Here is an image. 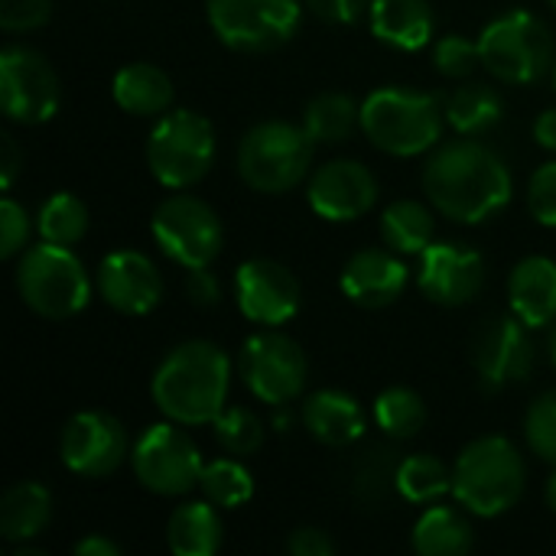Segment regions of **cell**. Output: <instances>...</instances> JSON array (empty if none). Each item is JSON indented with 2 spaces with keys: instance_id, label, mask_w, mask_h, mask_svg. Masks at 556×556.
Segmentation results:
<instances>
[{
  "instance_id": "obj_1",
  "label": "cell",
  "mask_w": 556,
  "mask_h": 556,
  "mask_svg": "<svg viewBox=\"0 0 556 556\" xmlns=\"http://www.w3.org/2000/svg\"><path fill=\"white\" fill-rule=\"evenodd\" d=\"M430 205L456 225H485L511 205L515 179L508 163L479 137H459L433 147L424 166Z\"/></svg>"
},
{
  "instance_id": "obj_2",
  "label": "cell",
  "mask_w": 556,
  "mask_h": 556,
  "mask_svg": "<svg viewBox=\"0 0 556 556\" xmlns=\"http://www.w3.org/2000/svg\"><path fill=\"white\" fill-rule=\"evenodd\" d=\"M231 358L205 339L182 342L153 371L150 397L156 410L182 427H208L228 407Z\"/></svg>"
},
{
  "instance_id": "obj_3",
  "label": "cell",
  "mask_w": 556,
  "mask_h": 556,
  "mask_svg": "<svg viewBox=\"0 0 556 556\" xmlns=\"http://www.w3.org/2000/svg\"><path fill=\"white\" fill-rule=\"evenodd\" d=\"M446 124V104L437 94L384 85L362 101V130L365 137L391 156L410 160L440 147Z\"/></svg>"
},
{
  "instance_id": "obj_4",
  "label": "cell",
  "mask_w": 556,
  "mask_h": 556,
  "mask_svg": "<svg viewBox=\"0 0 556 556\" xmlns=\"http://www.w3.org/2000/svg\"><path fill=\"white\" fill-rule=\"evenodd\" d=\"M453 495L476 518H502L525 495V459L505 437L472 440L453 463Z\"/></svg>"
},
{
  "instance_id": "obj_5",
  "label": "cell",
  "mask_w": 556,
  "mask_h": 556,
  "mask_svg": "<svg viewBox=\"0 0 556 556\" xmlns=\"http://www.w3.org/2000/svg\"><path fill=\"white\" fill-rule=\"evenodd\" d=\"M16 290L20 300L42 319H72L78 316L94 290V280L88 277L85 264L72 248L39 241L20 254L16 264Z\"/></svg>"
},
{
  "instance_id": "obj_6",
  "label": "cell",
  "mask_w": 556,
  "mask_h": 556,
  "mask_svg": "<svg viewBox=\"0 0 556 556\" xmlns=\"http://www.w3.org/2000/svg\"><path fill=\"white\" fill-rule=\"evenodd\" d=\"M316 143L303 130V124L287 121H261L238 143V176L248 189L264 195H280L296 189L313 169Z\"/></svg>"
},
{
  "instance_id": "obj_7",
  "label": "cell",
  "mask_w": 556,
  "mask_h": 556,
  "mask_svg": "<svg viewBox=\"0 0 556 556\" xmlns=\"http://www.w3.org/2000/svg\"><path fill=\"white\" fill-rule=\"evenodd\" d=\"M482 68L505 85H534L554 72L551 26L531 10H508L479 33Z\"/></svg>"
},
{
  "instance_id": "obj_8",
  "label": "cell",
  "mask_w": 556,
  "mask_h": 556,
  "mask_svg": "<svg viewBox=\"0 0 556 556\" xmlns=\"http://www.w3.org/2000/svg\"><path fill=\"white\" fill-rule=\"evenodd\" d=\"M215 163V127L189 108L156 117L147 137V166L166 189H189L208 176Z\"/></svg>"
},
{
  "instance_id": "obj_9",
  "label": "cell",
  "mask_w": 556,
  "mask_h": 556,
  "mask_svg": "<svg viewBox=\"0 0 556 556\" xmlns=\"http://www.w3.org/2000/svg\"><path fill=\"white\" fill-rule=\"evenodd\" d=\"M150 235L156 248L186 270L212 267L225 244V228L215 208L205 199L189 195L186 189H176L153 208Z\"/></svg>"
},
{
  "instance_id": "obj_10",
  "label": "cell",
  "mask_w": 556,
  "mask_h": 556,
  "mask_svg": "<svg viewBox=\"0 0 556 556\" xmlns=\"http://www.w3.org/2000/svg\"><path fill=\"white\" fill-rule=\"evenodd\" d=\"M212 33L235 52H274L303 26V0H205Z\"/></svg>"
},
{
  "instance_id": "obj_11",
  "label": "cell",
  "mask_w": 556,
  "mask_h": 556,
  "mask_svg": "<svg viewBox=\"0 0 556 556\" xmlns=\"http://www.w3.org/2000/svg\"><path fill=\"white\" fill-rule=\"evenodd\" d=\"M130 469L137 482L163 498H179L192 492L202 479V453L182 424L163 420L147 427L130 446Z\"/></svg>"
},
{
  "instance_id": "obj_12",
  "label": "cell",
  "mask_w": 556,
  "mask_h": 556,
  "mask_svg": "<svg viewBox=\"0 0 556 556\" xmlns=\"http://www.w3.org/2000/svg\"><path fill=\"white\" fill-rule=\"evenodd\" d=\"M238 375L257 401L270 407H287L303 394L309 365L303 349L290 336L267 329V332H254L241 345Z\"/></svg>"
},
{
  "instance_id": "obj_13",
  "label": "cell",
  "mask_w": 556,
  "mask_h": 556,
  "mask_svg": "<svg viewBox=\"0 0 556 556\" xmlns=\"http://www.w3.org/2000/svg\"><path fill=\"white\" fill-rule=\"evenodd\" d=\"M62 88L49 59L29 46H7L0 52V108L13 124H46L59 114Z\"/></svg>"
},
{
  "instance_id": "obj_14",
  "label": "cell",
  "mask_w": 556,
  "mask_h": 556,
  "mask_svg": "<svg viewBox=\"0 0 556 556\" xmlns=\"http://www.w3.org/2000/svg\"><path fill=\"white\" fill-rule=\"evenodd\" d=\"M515 313L489 316L472 339V365L485 391H508L525 384L534 371V339Z\"/></svg>"
},
{
  "instance_id": "obj_15",
  "label": "cell",
  "mask_w": 556,
  "mask_h": 556,
  "mask_svg": "<svg viewBox=\"0 0 556 556\" xmlns=\"http://www.w3.org/2000/svg\"><path fill=\"white\" fill-rule=\"evenodd\" d=\"M130 456L127 430L104 410H78L65 420L59 437V459L78 479L114 476Z\"/></svg>"
},
{
  "instance_id": "obj_16",
  "label": "cell",
  "mask_w": 556,
  "mask_h": 556,
  "mask_svg": "<svg viewBox=\"0 0 556 556\" xmlns=\"http://www.w3.org/2000/svg\"><path fill=\"white\" fill-rule=\"evenodd\" d=\"M235 300L248 323L261 329H280L300 313L303 290L287 264L251 257L235 270Z\"/></svg>"
},
{
  "instance_id": "obj_17",
  "label": "cell",
  "mask_w": 556,
  "mask_h": 556,
  "mask_svg": "<svg viewBox=\"0 0 556 556\" xmlns=\"http://www.w3.org/2000/svg\"><path fill=\"white\" fill-rule=\"evenodd\" d=\"M485 257L456 241H433L420 254L417 287L437 306H466L485 287Z\"/></svg>"
},
{
  "instance_id": "obj_18",
  "label": "cell",
  "mask_w": 556,
  "mask_h": 556,
  "mask_svg": "<svg viewBox=\"0 0 556 556\" xmlns=\"http://www.w3.org/2000/svg\"><path fill=\"white\" fill-rule=\"evenodd\" d=\"M94 290L124 316H147L163 300V277L143 251L117 248L101 257L94 270Z\"/></svg>"
},
{
  "instance_id": "obj_19",
  "label": "cell",
  "mask_w": 556,
  "mask_h": 556,
  "mask_svg": "<svg viewBox=\"0 0 556 556\" xmlns=\"http://www.w3.org/2000/svg\"><path fill=\"white\" fill-rule=\"evenodd\" d=\"M309 208L326 222H355L378 202V179L358 160H329L306 182Z\"/></svg>"
},
{
  "instance_id": "obj_20",
  "label": "cell",
  "mask_w": 556,
  "mask_h": 556,
  "mask_svg": "<svg viewBox=\"0 0 556 556\" xmlns=\"http://www.w3.org/2000/svg\"><path fill=\"white\" fill-rule=\"evenodd\" d=\"M410 283V270L391 248H362L342 267V293L362 309H384L401 300Z\"/></svg>"
},
{
  "instance_id": "obj_21",
  "label": "cell",
  "mask_w": 556,
  "mask_h": 556,
  "mask_svg": "<svg viewBox=\"0 0 556 556\" xmlns=\"http://www.w3.org/2000/svg\"><path fill=\"white\" fill-rule=\"evenodd\" d=\"M303 427L316 443L349 450L365 437V410L352 394L326 388L303 401Z\"/></svg>"
},
{
  "instance_id": "obj_22",
  "label": "cell",
  "mask_w": 556,
  "mask_h": 556,
  "mask_svg": "<svg viewBox=\"0 0 556 556\" xmlns=\"http://www.w3.org/2000/svg\"><path fill=\"white\" fill-rule=\"evenodd\" d=\"M508 306L511 313L531 326L547 329L556 323V264L551 257L531 254L515 264L508 277Z\"/></svg>"
},
{
  "instance_id": "obj_23",
  "label": "cell",
  "mask_w": 556,
  "mask_h": 556,
  "mask_svg": "<svg viewBox=\"0 0 556 556\" xmlns=\"http://www.w3.org/2000/svg\"><path fill=\"white\" fill-rule=\"evenodd\" d=\"M371 36L397 52H417L433 42V7L427 0H371Z\"/></svg>"
},
{
  "instance_id": "obj_24",
  "label": "cell",
  "mask_w": 556,
  "mask_h": 556,
  "mask_svg": "<svg viewBox=\"0 0 556 556\" xmlns=\"http://www.w3.org/2000/svg\"><path fill=\"white\" fill-rule=\"evenodd\" d=\"M111 94H114V104L134 117H160L173 108L176 88L163 68L150 62H130L117 68L111 81Z\"/></svg>"
},
{
  "instance_id": "obj_25",
  "label": "cell",
  "mask_w": 556,
  "mask_h": 556,
  "mask_svg": "<svg viewBox=\"0 0 556 556\" xmlns=\"http://www.w3.org/2000/svg\"><path fill=\"white\" fill-rule=\"evenodd\" d=\"M52 521V495L39 482H16L0 498V538L33 544Z\"/></svg>"
},
{
  "instance_id": "obj_26",
  "label": "cell",
  "mask_w": 556,
  "mask_h": 556,
  "mask_svg": "<svg viewBox=\"0 0 556 556\" xmlns=\"http://www.w3.org/2000/svg\"><path fill=\"white\" fill-rule=\"evenodd\" d=\"M222 518L218 505L205 502H186L179 505L166 521V544L176 556H215L222 551Z\"/></svg>"
},
{
  "instance_id": "obj_27",
  "label": "cell",
  "mask_w": 556,
  "mask_h": 556,
  "mask_svg": "<svg viewBox=\"0 0 556 556\" xmlns=\"http://www.w3.org/2000/svg\"><path fill=\"white\" fill-rule=\"evenodd\" d=\"M472 525L466 521L463 511L453 505H430L414 531H410V547L420 556H463L472 551Z\"/></svg>"
},
{
  "instance_id": "obj_28",
  "label": "cell",
  "mask_w": 556,
  "mask_h": 556,
  "mask_svg": "<svg viewBox=\"0 0 556 556\" xmlns=\"http://www.w3.org/2000/svg\"><path fill=\"white\" fill-rule=\"evenodd\" d=\"M397 469H401V456L391 446L384 443L365 446L352 463V476H349L352 498L362 508H384L388 498L397 495Z\"/></svg>"
},
{
  "instance_id": "obj_29",
  "label": "cell",
  "mask_w": 556,
  "mask_h": 556,
  "mask_svg": "<svg viewBox=\"0 0 556 556\" xmlns=\"http://www.w3.org/2000/svg\"><path fill=\"white\" fill-rule=\"evenodd\" d=\"M505 117L502 94L485 81H466L446 98V124L459 137H485Z\"/></svg>"
},
{
  "instance_id": "obj_30",
  "label": "cell",
  "mask_w": 556,
  "mask_h": 556,
  "mask_svg": "<svg viewBox=\"0 0 556 556\" xmlns=\"http://www.w3.org/2000/svg\"><path fill=\"white\" fill-rule=\"evenodd\" d=\"M381 238L401 257H420L437 241V215L417 199H397L381 212Z\"/></svg>"
},
{
  "instance_id": "obj_31",
  "label": "cell",
  "mask_w": 556,
  "mask_h": 556,
  "mask_svg": "<svg viewBox=\"0 0 556 556\" xmlns=\"http://www.w3.org/2000/svg\"><path fill=\"white\" fill-rule=\"evenodd\" d=\"M300 124L313 143H326V147L345 143L355 134V127H362V104H355L349 94L326 91L306 104Z\"/></svg>"
},
{
  "instance_id": "obj_32",
  "label": "cell",
  "mask_w": 556,
  "mask_h": 556,
  "mask_svg": "<svg viewBox=\"0 0 556 556\" xmlns=\"http://www.w3.org/2000/svg\"><path fill=\"white\" fill-rule=\"evenodd\" d=\"M446 492H453V469L430 456V453H414L401 459L397 469V498L410 505H433Z\"/></svg>"
},
{
  "instance_id": "obj_33",
  "label": "cell",
  "mask_w": 556,
  "mask_h": 556,
  "mask_svg": "<svg viewBox=\"0 0 556 556\" xmlns=\"http://www.w3.org/2000/svg\"><path fill=\"white\" fill-rule=\"evenodd\" d=\"M375 424L381 427V433L388 440H414L424 424H427V407L424 397L410 388H388L375 397Z\"/></svg>"
},
{
  "instance_id": "obj_34",
  "label": "cell",
  "mask_w": 556,
  "mask_h": 556,
  "mask_svg": "<svg viewBox=\"0 0 556 556\" xmlns=\"http://www.w3.org/2000/svg\"><path fill=\"white\" fill-rule=\"evenodd\" d=\"M36 231L42 241L52 244H78L88 231V208L78 195L72 192H55L42 202L39 215H36Z\"/></svg>"
},
{
  "instance_id": "obj_35",
  "label": "cell",
  "mask_w": 556,
  "mask_h": 556,
  "mask_svg": "<svg viewBox=\"0 0 556 556\" xmlns=\"http://www.w3.org/2000/svg\"><path fill=\"white\" fill-rule=\"evenodd\" d=\"M199 489L218 508H241V505H248L254 498V476H251V469L238 456L212 459L202 469Z\"/></svg>"
},
{
  "instance_id": "obj_36",
  "label": "cell",
  "mask_w": 556,
  "mask_h": 556,
  "mask_svg": "<svg viewBox=\"0 0 556 556\" xmlns=\"http://www.w3.org/2000/svg\"><path fill=\"white\" fill-rule=\"evenodd\" d=\"M212 430H215L218 446H222L228 456H238V459L254 456V453L264 446V424H261V417H257L254 410H248V407H225V410L215 417Z\"/></svg>"
},
{
  "instance_id": "obj_37",
  "label": "cell",
  "mask_w": 556,
  "mask_h": 556,
  "mask_svg": "<svg viewBox=\"0 0 556 556\" xmlns=\"http://www.w3.org/2000/svg\"><path fill=\"white\" fill-rule=\"evenodd\" d=\"M525 443L541 463L556 466V391L531 401L525 414Z\"/></svg>"
},
{
  "instance_id": "obj_38",
  "label": "cell",
  "mask_w": 556,
  "mask_h": 556,
  "mask_svg": "<svg viewBox=\"0 0 556 556\" xmlns=\"http://www.w3.org/2000/svg\"><path fill=\"white\" fill-rule=\"evenodd\" d=\"M482 65V52H479V39L472 42L463 33H446L433 42V68L446 78H469L476 68Z\"/></svg>"
},
{
  "instance_id": "obj_39",
  "label": "cell",
  "mask_w": 556,
  "mask_h": 556,
  "mask_svg": "<svg viewBox=\"0 0 556 556\" xmlns=\"http://www.w3.org/2000/svg\"><path fill=\"white\" fill-rule=\"evenodd\" d=\"M528 212L538 225L556 228V163H544L528 179Z\"/></svg>"
},
{
  "instance_id": "obj_40",
  "label": "cell",
  "mask_w": 556,
  "mask_h": 556,
  "mask_svg": "<svg viewBox=\"0 0 556 556\" xmlns=\"http://www.w3.org/2000/svg\"><path fill=\"white\" fill-rule=\"evenodd\" d=\"M26 244H29V215L16 199L3 195V202H0V257L10 261V257L23 254Z\"/></svg>"
},
{
  "instance_id": "obj_41",
  "label": "cell",
  "mask_w": 556,
  "mask_h": 556,
  "mask_svg": "<svg viewBox=\"0 0 556 556\" xmlns=\"http://www.w3.org/2000/svg\"><path fill=\"white\" fill-rule=\"evenodd\" d=\"M52 13V0H0V26L7 33L39 29Z\"/></svg>"
},
{
  "instance_id": "obj_42",
  "label": "cell",
  "mask_w": 556,
  "mask_h": 556,
  "mask_svg": "<svg viewBox=\"0 0 556 556\" xmlns=\"http://www.w3.org/2000/svg\"><path fill=\"white\" fill-rule=\"evenodd\" d=\"M319 20H326V23H336V26H349V23H358L365 13H368V7H371V0H303Z\"/></svg>"
},
{
  "instance_id": "obj_43",
  "label": "cell",
  "mask_w": 556,
  "mask_h": 556,
  "mask_svg": "<svg viewBox=\"0 0 556 556\" xmlns=\"http://www.w3.org/2000/svg\"><path fill=\"white\" fill-rule=\"evenodd\" d=\"M186 293L202 309H212L222 303V283H218L215 270H208V267H192L186 274Z\"/></svg>"
},
{
  "instance_id": "obj_44",
  "label": "cell",
  "mask_w": 556,
  "mask_h": 556,
  "mask_svg": "<svg viewBox=\"0 0 556 556\" xmlns=\"http://www.w3.org/2000/svg\"><path fill=\"white\" fill-rule=\"evenodd\" d=\"M287 554L293 556H332L336 554V541L319 531V528H296L287 538Z\"/></svg>"
},
{
  "instance_id": "obj_45",
  "label": "cell",
  "mask_w": 556,
  "mask_h": 556,
  "mask_svg": "<svg viewBox=\"0 0 556 556\" xmlns=\"http://www.w3.org/2000/svg\"><path fill=\"white\" fill-rule=\"evenodd\" d=\"M0 150H3V160H0V186H3V192H10L13 189V182H16V173H20V147H16V140L13 137H0Z\"/></svg>"
},
{
  "instance_id": "obj_46",
  "label": "cell",
  "mask_w": 556,
  "mask_h": 556,
  "mask_svg": "<svg viewBox=\"0 0 556 556\" xmlns=\"http://www.w3.org/2000/svg\"><path fill=\"white\" fill-rule=\"evenodd\" d=\"M75 556H121V547L104 538V534H85L81 541H75Z\"/></svg>"
},
{
  "instance_id": "obj_47",
  "label": "cell",
  "mask_w": 556,
  "mask_h": 556,
  "mask_svg": "<svg viewBox=\"0 0 556 556\" xmlns=\"http://www.w3.org/2000/svg\"><path fill=\"white\" fill-rule=\"evenodd\" d=\"M534 140L544 150H554L556 153V108H547V111L538 114V121H534Z\"/></svg>"
},
{
  "instance_id": "obj_48",
  "label": "cell",
  "mask_w": 556,
  "mask_h": 556,
  "mask_svg": "<svg viewBox=\"0 0 556 556\" xmlns=\"http://www.w3.org/2000/svg\"><path fill=\"white\" fill-rule=\"evenodd\" d=\"M544 498H547L551 511H556V466L554 472H551V479H547V485H544Z\"/></svg>"
},
{
  "instance_id": "obj_49",
  "label": "cell",
  "mask_w": 556,
  "mask_h": 556,
  "mask_svg": "<svg viewBox=\"0 0 556 556\" xmlns=\"http://www.w3.org/2000/svg\"><path fill=\"white\" fill-rule=\"evenodd\" d=\"M274 424H277V430H280V433H283V430H290V414H287V417H283V414H277V417H274Z\"/></svg>"
},
{
  "instance_id": "obj_50",
  "label": "cell",
  "mask_w": 556,
  "mask_h": 556,
  "mask_svg": "<svg viewBox=\"0 0 556 556\" xmlns=\"http://www.w3.org/2000/svg\"><path fill=\"white\" fill-rule=\"evenodd\" d=\"M551 362H554L556 368V323L551 326Z\"/></svg>"
},
{
  "instance_id": "obj_51",
  "label": "cell",
  "mask_w": 556,
  "mask_h": 556,
  "mask_svg": "<svg viewBox=\"0 0 556 556\" xmlns=\"http://www.w3.org/2000/svg\"><path fill=\"white\" fill-rule=\"evenodd\" d=\"M547 3H551V7H554V10H556V0H547Z\"/></svg>"
},
{
  "instance_id": "obj_52",
  "label": "cell",
  "mask_w": 556,
  "mask_h": 556,
  "mask_svg": "<svg viewBox=\"0 0 556 556\" xmlns=\"http://www.w3.org/2000/svg\"><path fill=\"white\" fill-rule=\"evenodd\" d=\"M554 88H556V65H554Z\"/></svg>"
}]
</instances>
